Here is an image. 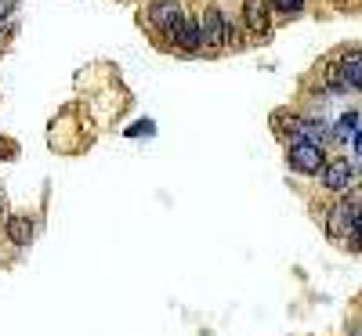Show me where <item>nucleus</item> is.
I'll list each match as a JSON object with an SVG mask.
<instances>
[{
	"label": "nucleus",
	"instance_id": "9b49d317",
	"mask_svg": "<svg viewBox=\"0 0 362 336\" xmlns=\"http://www.w3.org/2000/svg\"><path fill=\"white\" fill-rule=\"evenodd\" d=\"M355 124H358V112H348V116H341L337 134H341V138H344V134H351V131H355Z\"/></svg>",
	"mask_w": 362,
	"mask_h": 336
},
{
	"label": "nucleus",
	"instance_id": "423d86ee",
	"mask_svg": "<svg viewBox=\"0 0 362 336\" xmlns=\"http://www.w3.org/2000/svg\"><path fill=\"white\" fill-rule=\"evenodd\" d=\"M351 167H348V160H334V163H326L322 167V185L329 188V192H341V188H348L351 185Z\"/></svg>",
	"mask_w": 362,
	"mask_h": 336
},
{
	"label": "nucleus",
	"instance_id": "20e7f679",
	"mask_svg": "<svg viewBox=\"0 0 362 336\" xmlns=\"http://www.w3.org/2000/svg\"><path fill=\"white\" fill-rule=\"evenodd\" d=\"M225 33H228V25H225L221 11H218V8H206L203 18H199V44H203L206 51H218V47L225 44Z\"/></svg>",
	"mask_w": 362,
	"mask_h": 336
},
{
	"label": "nucleus",
	"instance_id": "39448f33",
	"mask_svg": "<svg viewBox=\"0 0 362 336\" xmlns=\"http://www.w3.org/2000/svg\"><path fill=\"white\" fill-rule=\"evenodd\" d=\"M351 232H355V206H351V203L334 206V213H329V224H326V235H329V239H348Z\"/></svg>",
	"mask_w": 362,
	"mask_h": 336
},
{
	"label": "nucleus",
	"instance_id": "6e6552de",
	"mask_svg": "<svg viewBox=\"0 0 362 336\" xmlns=\"http://www.w3.org/2000/svg\"><path fill=\"white\" fill-rule=\"evenodd\" d=\"M174 44H177L181 51H199V22H196V18H185V22H181Z\"/></svg>",
	"mask_w": 362,
	"mask_h": 336
},
{
	"label": "nucleus",
	"instance_id": "2eb2a0df",
	"mask_svg": "<svg viewBox=\"0 0 362 336\" xmlns=\"http://www.w3.org/2000/svg\"><path fill=\"white\" fill-rule=\"evenodd\" d=\"M351 336H362V325H358V329H355V332H351Z\"/></svg>",
	"mask_w": 362,
	"mask_h": 336
},
{
	"label": "nucleus",
	"instance_id": "9d476101",
	"mask_svg": "<svg viewBox=\"0 0 362 336\" xmlns=\"http://www.w3.org/2000/svg\"><path fill=\"white\" fill-rule=\"evenodd\" d=\"M276 11H283V15H300V8H305V0H268Z\"/></svg>",
	"mask_w": 362,
	"mask_h": 336
},
{
	"label": "nucleus",
	"instance_id": "f03ea898",
	"mask_svg": "<svg viewBox=\"0 0 362 336\" xmlns=\"http://www.w3.org/2000/svg\"><path fill=\"white\" fill-rule=\"evenodd\" d=\"M286 160H290V167L300 170V174H322V167H326V156H322V148H319L315 141H293Z\"/></svg>",
	"mask_w": 362,
	"mask_h": 336
},
{
	"label": "nucleus",
	"instance_id": "f8f14e48",
	"mask_svg": "<svg viewBox=\"0 0 362 336\" xmlns=\"http://www.w3.org/2000/svg\"><path fill=\"white\" fill-rule=\"evenodd\" d=\"M351 239H355V246L362 250V206H355V232H351Z\"/></svg>",
	"mask_w": 362,
	"mask_h": 336
},
{
	"label": "nucleus",
	"instance_id": "dca6fc26",
	"mask_svg": "<svg viewBox=\"0 0 362 336\" xmlns=\"http://www.w3.org/2000/svg\"><path fill=\"white\" fill-rule=\"evenodd\" d=\"M0 206H4V199H0Z\"/></svg>",
	"mask_w": 362,
	"mask_h": 336
},
{
	"label": "nucleus",
	"instance_id": "7ed1b4c3",
	"mask_svg": "<svg viewBox=\"0 0 362 336\" xmlns=\"http://www.w3.org/2000/svg\"><path fill=\"white\" fill-rule=\"evenodd\" d=\"M148 22H153L167 40H174L177 29H181V22H185V15H181V4H177V0H156L153 11H148Z\"/></svg>",
	"mask_w": 362,
	"mask_h": 336
},
{
	"label": "nucleus",
	"instance_id": "ddd939ff",
	"mask_svg": "<svg viewBox=\"0 0 362 336\" xmlns=\"http://www.w3.org/2000/svg\"><path fill=\"white\" fill-rule=\"evenodd\" d=\"M15 4H18V0H0V22H4V18L15 11Z\"/></svg>",
	"mask_w": 362,
	"mask_h": 336
},
{
	"label": "nucleus",
	"instance_id": "f257e3e1",
	"mask_svg": "<svg viewBox=\"0 0 362 336\" xmlns=\"http://www.w3.org/2000/svg\"><path fill=\"white\" fill-rule=\"evenodd\" d=\"M326 83L334 90H362V51L341 54V62L326 69Z\"/></svg>",
	"mask_w": 362,
	"mask_h": 336
},
{
	"label": "nucleus",
	"instance_id": "1a4fd4ad",
	"mask_svg": "<svg viewBox=\"0 0 362 336\" xmlns=\"http://www.w3.org/2000/svg\"><path fill=\"white\" fill-rule=\"evenodd\" d=\"M8 239L15 242V246H25V242L33 239V221L29 217H11L8 221Z\"/></svg>",
	"mask_w": 362,
	"mask_h": 336
},
{
	"label": "nucleus",
	"instance_id": "0eeeda50",
	"mask_svg": "<svg viewBox=\"0 0 362 336\" xmlns=\"http://www.w3.org/2000/svg\"><path fill=\"white\" fill-rule=\"evenodd\" d=\"M268 0H243V18H247V25H250V33H257V37H264L268 33Z\"/></svg>",
	"mask_w": 362,
	"mask_h": 336
},
{
	"label": "nucleus",
	"instance_id": "4468645a",
	"mask_svg": "<svg viewBox=\"0 0 362 336\" xmlns=\"http://www.w3.org/2000/svg\"><path fill=\"white\" fill-rule=\"evenodd\" d=\"M355 152H358V156H362V134H355Z\"/></svg>",
	"mask_w": 362,
	"mask_h": 336
}]
</instances>
